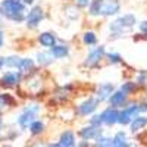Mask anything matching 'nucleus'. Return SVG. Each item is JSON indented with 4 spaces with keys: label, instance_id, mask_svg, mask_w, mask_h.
Masks as SVG:
<instances>
[{
    "label": "nucleus",
    "instance_id": "f257e3e1",
    "mask_svg": "<svg viewBox=\"0 0 147 147\" xmlns=\"http://www.w3.org/2000/svg\"><path fill=\"white\" fill-rule=\"evenodd\" d=\"M3 16L15 24H21L27 18V5L22 0H2L0 2Z\"/></svg>",
    "mask_w": 147,
    "mask_h": 147
},
{
    "label": "nucleus",
    "instance_id": "f03ea898",
    "mask_svg": "<svg viewBox=\"0 0 147 147\" xmlns=\"http://www.w3.org/2000/svg\"><path fill=\"white\" fill-rule=\"evenodd\" d=\"M136 25H137V18L134 13H125L122 16H118L115 21L109 24L110 38H119V37L125 35L128 31H131Z\"/></svg>",
    "mask_w": 147,
    "mask_h": 147
},
{
    "label": "nucleus",
    "instance_id": "7ed1b4c3",
    "mask_svg": "<svg viewBox=\"0 0 147 147\" xmlns=\"http://www.w3.org/2000/svg\"><path fill=\"white\" fill-rule=\"evenodd\" d=\"M40 112V105H28L25 109L21 112V115L18 116V125L22 129H27L30 128V125L35 121V116L38 115Z\"/></svg>",
    "mask_w": 147,
    "mask_h": 147
},
{
    "label": "nucleus",
    "instance_id": "20e7f679",
    "mask_svg": "<svg viewBox=\"0 0 147 147\" xmlns=\"http://www.w3.org/2000/svg\"><path fill=\"white\" fill-rule=\"evenodd\" d=\"M44 19V10L41 6H32L28 13H27V18H25V25L28 30H35L38 28V25L43 22Z\"/></svg>",
    "mask_w": 147,
    "mask_h": 147
},
{
    "label": "nucleus",
    "instance_id": "39448f33",
    "mask_svg": "<svg viewBox=\"0 0 147 147\" xmlns=\"http://www.w3.org/2000/svg\"><path fill=\"white\" fill-rule=\"evenodd\" d=\"M103 57H106V49L105 46H97V47H93L91 50L88 52L87 57H85L84 60V66H87V68H94L97 66L102 60Z\"/></svg>",
    "mask_w": 147,
    "mask_h": 147
},
{
    "label": "nucleus",
    "instance_id": "423d86ee",
    "mask_svg": "<svg viewBox=\"0 0 147 147\" xmlns=\"http://www.w3.org/2000/svg\"><path fill=\"white\" fill-rule=\"evenodd\" d=\"M140 113V109H138V103H134V105H129V106H125L122 110H119V118H118V122L121 125H129L131 121L138 116Z\"/></svg>",
    "mask_w": 147,
    "mask_h": 147
},
{
    "label": "nucleus",
    "instance_id": "0eeeda50",
    "mask_svg": "<svg viewBox=\"0 0 147 147\" xmlns=\"http://www.w3.org/2000/svg\"><path fill=\"white\" fill-rule=\"evenodd\" d=\"M22 77L24 75L19 71H7L2 75V78H0V85H3L6 88H13L21 82Z\"/></svg>",
    "mask_w": 147,
    "mask_h": 147
},
{
    "label": "nucleus",
    "instance_id": "6e6552de",
    "mask_svg": "<svg viewBox=\"0 0 147 147\" xmlns=\"http://www.w3.org/2000/svg\"><path fill=\"white\" fill-rule=\"evenodd\" d=\"M115 91V85L112 82H102L97 85L96 90V97L99 99V102H106L110 99V96Z\"/></svg>",
    "mask_w": 147,
    "mask_h": 147
},
{
    "label": "nucleus",
    "instance_id": "1a4fd4ad",
    "mask_svg": "<svg viewBox=\"0 0 147 147\" xmlns=\"http://www.w3.org/2000/svg\"><path fill=\"white\" fill-rule=\"evenodd\" d=\"M99 103L100 102H99L97 97H88V99H85L78 106V110H80V113L82 116H88V115H91V113L96 112V109H97V106H99Z\"/></svg>",
    "mask_w": 147,
    "mask_h": 147
},
{
    "label": "nucleus",
    "instance_id": "9d476101",
    "mask_svg": "<svg viewBox=\"0 0 147 147\" xmlns=\"http://www.w3.org/2000/svg\"><path fill=\"white\" fill-rule=\"evenodd\" d=\"M119 10H121V3L118 0H105L103 9H102V16H105V18L115 16L119 13Z\"/></svg>",
    "mask_w": 147,
    "mask_h": 147
},
{
    "label": "nucleus",
    "instance_id": "9b49d317",
    "mask_svg": "<svg viewBox=\"0 0 147 147\" xmlns=\"http://www.w3.org/2000/svg\"><path fill=\"white\" fill-rule=\"evenodd\" d=\"M127 102H128V94H127L125 91H122L121 88L115 90L113 94L110 96V99H109L110 106H112V107H116V109H118V107H122V106H125Z\"/></svg>",
    "mask_w": 147,
    "mask_h": 147
},
{
    "label": "nucleus",
    "instance_id": "f8f14e48",
    "mask_svg": "<svg viewBox=\"0 0 147 147\" xmlns=\"http://www.w3.org/2000/svg\"><path fill=\"white\" fill-rule=\"evenodd\" d=\"M81 137L85 141H90V140H97L99 137H102V127H97V125H91L90 127H85L81 129Z\"/></svg>",
    "mask_w": 147,
    "mask_h": 147
},
{
    "label": "nucleus",
    "instance_id": "ddd939ff",
    "mask_svg": "<svg viewBox=\"0 0 147 147\" xmlns=\"http://www.w3.org/2000/svg\"><path fill=\"white\" fill-rule=\"evenodd\" d=\"M102 115V121H103V124L106 125H113L118 122V118H119V110L116 107H107L105 109L103 112L100 113Z\"/></svg>",
    "mask_w": 147,
    "mask_h": 147
},
{
    "label": "nucleus",
    "instance_id": "4468645a",
    "mask_svg": "<svg viewBox=\"0 0 147 147\" xmlns=\"http://www.w3.org/2000/svg\"><path fill=\"white\" fill-rule=\"evenodd\" d=\"M38 43H40V46H43V47L50 50L55 44H57V37L52 31H43L38 35Z\"/></svg>",
    "mask_w": 147,
    "mask_h": 147
},
{
    "label": "nucleus",
    "instance_id": "2eb2a0df",
    "mask_svg": "<svg viewBox=\"0 0 147 147\" xmlns=\"http://www.w3.org/2000/svg\"><path fill=\"white\" fill-rule=\"evenodd\" d=\"M34 69H35V60L34 59H31V57H22L21 59L18 71L22 75H31V74H34Z\"/></svg>",
    "mask_w": 147,
    "mask_h": 147
},
{
    "label": "nucleus",
    "instance_id": "dca6fc26",
    "mask_svg": "<svg viewBox=\"0 0 147 147\" xmlns=\"http://www.w3.org/2000/svg\"><path fill=\"white\" fill-rule=\"evenodd\" d=\"M53 55L50 50H44V52H37L35 55V62L38 63L40 66H49V65H52L53 63Z\"/></svg>",
    "mask_w": 147,
    "mask_h": 147
},
{
    "label": "nucleus",
    "instance_id": "f3484780",
    "mask_svg": "<svg viewBox=\"0 0 147 147\" xmlns=\"http://www.w3.org/2000/svg\"><path fill=\"white\" fill-rule=\"evenodd\" d=\"M50 52H52L55 59H66L69 56V53H71L68 44H55L50 49Z\"/></svg>",
    "mask_w": 147,
    "mask_h": 147
},
{
    "label": "nucleus",
    "instance_id": "a211bd4d",
    "mask_svg": "<svg viewBox=\"0 0 147 147\" xmlns=\"http://www.w3.org/2000/svg\"><path fill=\"white\" fill-rule=\"evenodd\" d=\"M59 143L62 144L63 147H77V143H75V134L72 131H65L60 134L59 137Z\"/></svg>",
    "mask_w": 147,
    "mask_h": 147
},
{
    "label": "nucleus",
    "instance_id": "6ab92c4d",
    "mask_svg": "<svg viewBox=\"0 0 147 147\" xmlns=\"http://www.w3.org/2000/svg\"><path fill=\"white\" fill-rule=\"evenodd\" d=\"M103 2L105 0H91L88 6V15L93 18L102 16V9H103Z\"/></svg>",
    "mask_w": 147,
    "mask_h": 147
},
{
    "label": "nucleus",
    "instance_id": "aec40b11",
    "mask_svg": "<svg viewBox=\"0 0 147 147\" xmlns=\"http://www.w3.org/2000/svg\"><path fill=\"white\" fill-rule=\"evenodd\" d=\"M147 125V116H136L132 121H131V124H129V129L131 132H137L140 129H143L144 127Z\"/></svg>",
    "mask_w": 147,
    "mask_h": 147
},
{
    "label": "nucleus",
    "instance_id": "412c9836",
    "mask_svg": "<svg viewBox=\"0 0 147 147\" xmlns=\"http://www.w3.org/2000/svg\"><path fill=\"white\" fill-rule=\"evenodd\" d=\"M113 144H115V147H131V144L127 138V134L124 131L116 132V136L113 137Z\"/></svg>",
    "mask_w": 147,
    "mask_h": 147
},
{
    "label": "nucleus",
    "instance_id": "4be33fe9",
    "mask_svg": "<svg viewBox=\"0 0 147 147\" xmlns=\"http://www.w3.org/2000/svg\"><path fill=\"white\" fill-rule=\"evenodd\" d=\"M21 56L18 55H10V56H6L5 57V66L9 68V69H16L19 68V63H21Z\"/></svg>",
    "mask_w": 147,
    "mask_h": 147
},
{
    "label": "nucleus",
    "instance_id": "5701e85b",
    "mask_svg": "<svg viewBox=\"0 0 147 147\" xmlns=\"http://www.w3.org/2000/svg\"><path fill=\"white\" fill-rule=\"evenodd\" d=\"M81 40L85 46H96L97 41H99V38H97V34L94 31H85L81 37Z\"/></svg>",
    "mask_w": 147,
    "mask_h": 147
},
{
    "label": "nucleus",
    "instance_id": "b1692460",
    "mask_svg": "<svg viewBox=\"0 0 147 147\" xmlns=\"http://www.w3.org/2000/svg\"><path fill=\"white\" fill-rule=\"evenodd\" d=\"M15 103V99L9 93H0V110H5L6 107Z\"/></svg>",
    "mask_w": 147,
    "mask_h": 147
},
{
    "label": "nucleus",
    "instance_id": "393cba45",
    "mask_svg": "<svg viewBox=\"0 0 147 147\" xmlns=\"http://www.w3.org/2000/svg\"><path fill=\"white\" fill-rule=\"evenodd\" d=\"M44 131V124L43 121H34L32 124L30 125V132L32 134V136H38V134H41Z\"/></svg>",
    "mask_w": 147,
    "mask_h": 147
},
{
    "label": "nucleus",
    "instance_id": "a878e982",
    "mask_svg": "<svg viewBox=\"0 0 147 147\" xmlns=\"http://www.w3.org/2000/svg\"><path fill=\"white\" fill-rule=\"evenodd\" d=\"M106 60L110 65H118L122 62V56H121V53H116V52H109V53H106Z\"/></svg>",
    "mask_w": 147,
    "mask_h": 147
},
{
    "label": "nucleus",
    "instance_id": "bb28decb",
    "mask_svg": "<svg viewBox=\"0 0 147 147\" xmlns=\"http://www.w3.org/2000/svg\"><path fill=\"white\" fill-rule=\"evenodd\" d=\"M96 146H97V147H115V144H113V138L105 137V136H102V137L97 138Z\"/></svg>",
    "mask_w": 147,
    "mask_h": 147
},
{
    "label": "nucleus",
    "instance_id": "cd10ccee",
    "mask_svg": "<svg viewBox=\"0 0 147 147\" xmlns=\"http://www.w3.org/2000/svg\"><path fill=\"white\" fill-rule=\"evenodd\" d=\"M136 88H137V84H136V81H127V82H124V84H122L121 85V90L122 91H125L128 96L129 94H132L134 91H136Z\"/></svg>",
    "mask_w": 147,
    "mask_h": 147
},
{
    "label": "nucleus",
    "instance_id": "c85d7f7f",
    "mask_svg": "<svg viewBox=\"0 0 147 147\" xmlns=\"http://www.w3.org/2000/svg\"><path fill=\"white\" fill-rule=\"evenodd\" d=\"M136 84H137V85H144V84H147V71H138V72H137Z\"/></svg>",
    "mask_w": 147,
    "mask_h": 147
},
{
    "label": "nucleus",
    "instance_id": "c756f323",
    "mask_svg": "<svg viewBox=\"0 0 147 147\" xmlns=\"http://www.w3.org/2000/svg\"><path fill=\"white\" fill-rule=\"evenodd\" d=\"M90 124L91 125H97V127H100L103 124V121H102V115H93V118L90 119Z\"/></svg>",
    "mask_w": 147,
    "mask_h": 147
},
{
    "label": "nucleus",
    "instance_id": "7c9ffc66",
    "mask_svg": "<svg viewBox=\"0 0 147 147\" xmlns=\"http://www.w3.org/2000/svg\"><path fill=\"white\" fill-rule=\"evenodd\" d=\"M138 30H140V34L147 38V21H141L138 24Z\"/></svg>",
    "mask_w": 147,
    "mask_h": 147
},
{
    "label": "nucleus",
    "instance_id": "2f4dec72",
    "mask_svg": "<svg viewBox=\"0 0 147 147\" xmlns=\"http://www.w3.org/2000/svg\"><path fill=\"white\" fill-rule=\"evenodd\" d=\"M75 3H77L78 7H88L91 0H75Z\"/></svg>",
    "mask_w": 147,
    "mask_h": 147
},
{
    "label": "nucleus",
    "instance_id": "473e14b6",
    "mask_svg": "<svg viewBox=\"0 0 147 147\" xmlns=\"http://www.w3.org/2000/svg\"><path fill=\"white\" fill-rule=\"evenodd\" d=\"M138 109H140V113H141V112H147V102L138 103Z\"/></svg>",
    "mask_w": 147,
    "mask_h": 147
},
{
    "label": "nucleus",
    "instance_id": "72a5a7b5",
    "mask_svg": "<svg viewBox=\"0 0 147 147\" xmlns=\"http://www.w3.org/2000/svg\"><path fill=\"white\" fill-rule=\"evenodd\" d=\"M22 2L25 3L27 6H34V5H35V2H37V0H22Z\"/></svg>",
    "mask_w": 147,
    "mask_h": 147
},
{
    "label": "nucleus",
    "instance_id": "f704fd0d",
    "mask_svg": "<svg viewBox=\"0 0 147 147\" xmlns=\"http://www.w3.org/2000/svg\"><path fill=\"white\" fill-rule=\"evenodd\" d=\"M3 43H5V34L3 31H0V49L3 47Z\"/></svg>",
    "mask_w": 147,
    "mask_h": 147
},
{
    "label": "nucleus",
    "instance_id": "c9c22d12",
    "mask_svg": "<svg viewBox=\"0 0 147 147\" xmlns=\"http://www.w3.org/2000/svg\"><path fill=\"white\" fill-rule=\"evenodd\" d=\"M3 66H5V57H0V71L3 69Z\"/></svg>",
    "mask_w": 147,
    "mask_h": 147
},
{
    "label": "nucleus",
    "instance_id": "e433bc0d",
    "mask_svg": "<svg viewBox=\"0 0 147 147\" xmlns=\"http://www.w3.org/2000/svg\"><path fill=\"white\" fill-rule=\"evenodd\" d=\"M47 147H63V146L60 144V143H55V144H49Z\"/></svg>",
    "mask_w": 147,
    "mask_h": 147
},
{
    "label": "nucleus",
    "instance_id": "4c0bfd02",
    "mask_svg": "<svg viewBox=\"0 0 147 147\" xmlns=\"http://www.w3.org/2000/svg\"><path fill=\"white\" fill-rule=\"evenodd\" d=\"M31 147H46V146H44V144H41V143H34Z\"/></svg>",
    "mask_w": 147,
    "mask_h": 147
},
{
    "label": "nucleus",
    "instance_id": "58836bf2",
    "mask_svg": "<svg viewBox=\"0 0 147 147\" xmlns=\"http://www.w3.org/2000/svg\"><path fill=\"white\" fill-rule=\"evenodd\" d=\"M2 22H3V13H2V9H0V25H2Z\"/></svg>",
    "mask_w": 147,
    "mask_h": 147
},
{
    "label": "nucleus",
    "instance_id": "ea45409f",
    "mask_svg": "<svg viewBox=\"0 0 147 147\" xmlns=\"http://www.w3.org/2000/svg\"><path fill=\"white\" fill-rule=\"evenodd\" d=\"M2 128H3V121H2V118H0V131H2Z\"/></svg>",
    "mask_w": 147,
    "mask_h": 147
}]
</instances>
